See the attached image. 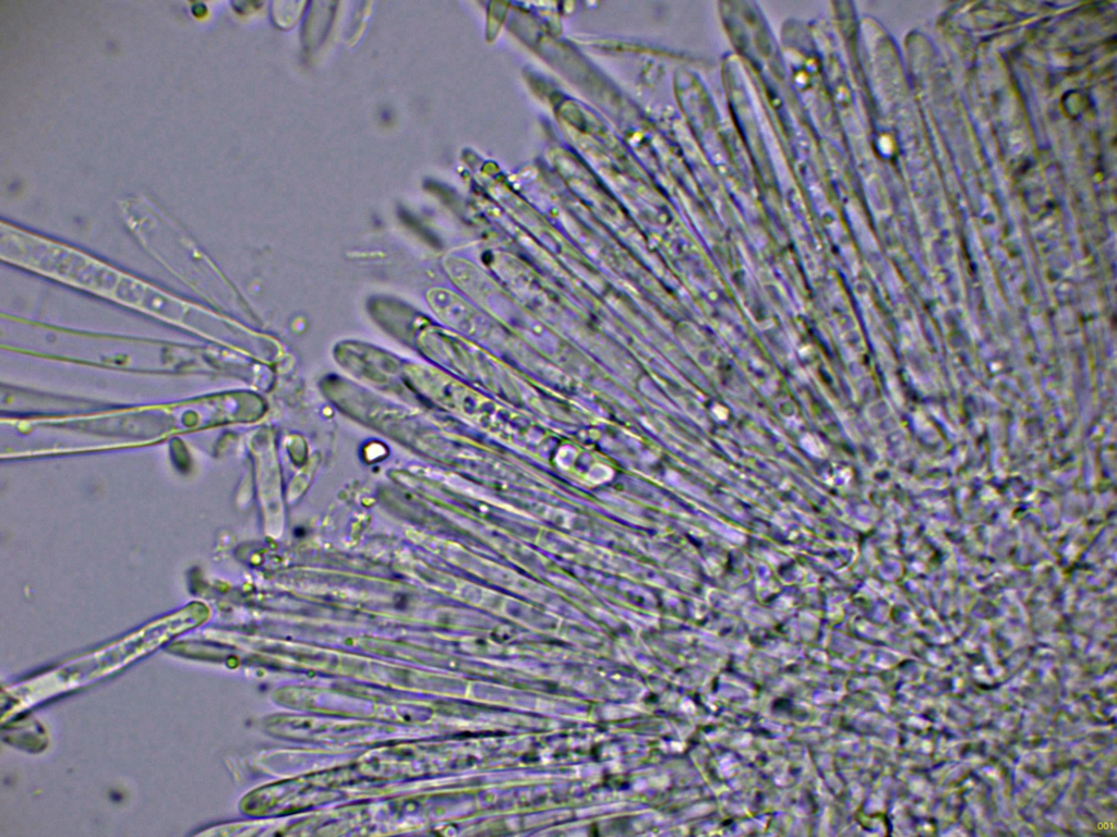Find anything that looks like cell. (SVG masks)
<instances>
[{"mask_svg":"<svg viewBox=\"0 0 1117 837\" xmlns=\"http://www.w3.org/2000/svg\"><path fill=\"white\" fill-rule=\"evenodd\" d=\"M155 630L148 635L143 634V630L94 654L80 657L41 676L9 688L7 693L11 707L4 715L11 716L51 695L84 686L111 674L155 650L172 634L179 633V631L169 630L157 634Z\"/></svg>","mask_w":1117,"mask_h":837,"instance_id":"6da1fadb","label":"cell"}]
</instances>
